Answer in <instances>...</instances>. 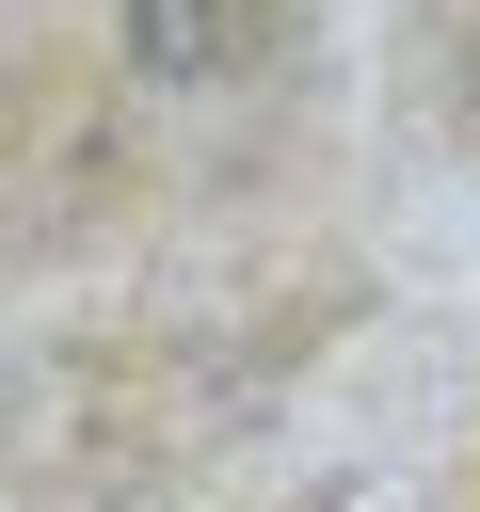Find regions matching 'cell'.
I'll use <instances>...</instances> for the list:
<instances>
[{
    "label": "cell",
    "mask_w": 480,
    "mask_h": 512,
    "mask_svg": "<svg viewBox=\"0 0 480 512\" xmlns=\"http://www.w3.org/2000/svg\"><path fill=\"white\" fill-rule=\"evenodd\" d=\"M128 48L160 80H224V64L272 48V0H128Z\"/></svg>",
    "instance_id": "6da1fadb"
}]
</instances>
